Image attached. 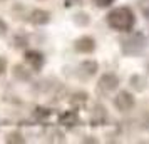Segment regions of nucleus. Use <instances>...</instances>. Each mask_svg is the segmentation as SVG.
<instances>
[{
	"label": "nucleus",
	"instance_id": "nucleus-1",
	"mask_svg": "<svg viewBox=\"0 0 149 144\" xmlns=\"http://www.w3.org/2000/svg\"><path fill=\"white\" fill-rule=\"evenodd\" d=\"M136 24V17L134 12L127 7H119L114 8L107 14V25L112 30H117V32H129L132 30Z\"/></svg>",
	"mask_w": 149,
	"mask_h": 144
},
{
	"label": "nucleus",
	"instance_id": "nucleus-2",
	"mask_svg": "<svg viewBox=\"0 0 149 144\" xmlns=\"http://www.w3.org/2000/svg\"><path fill=\"white\" fill-rule=\"evenodd\" d=\"M114 106L119 111L126 112V111L132 109V106H134V97L131 96L129 92H126V90H121V92L114 97Z\"/></svg>",
	"mask_w": 149,
	"mask_h": 144
},
{
	"label": "nucleus",
	"instance_id": "nucleus-3",
	"mask_svg": "<svg viewBox=\"0 0 149 144\" xmlns=\"http://www.w3.org/2000/svg\"><path fill=\"white\" fill-rule=\"evenodd\" d=\"M74 47L81 54H91V52H94V49H95V40L92 37H89V35H84V37H79L75 40Z\"/></svg>",
	"mask_w": 149,
	"mask_h": 144
},
{
	"label": "nucleus",
	"instance_id": "nucleus-4",
	"mask_svg": "<svg viewBox=\"0 0 149 144\" xmlns=\"http://www.w3.org/2000/svg\"><path fill=\"white\" fill-rule=\"evenodd\" d=\"M27 20L30 24H34V25H44V24H47L50 20V14L47 10H42V8H34V10L29 12Z\"/></svg>",
	"mask_w": 149,
	"mask_h": 144
},
{
	"label": "nucleus",
	"instance_id": "nucleus-5",
	"mask_svg": "<svg viewBox=\"0 0 149 144\" xmlns=\"http://www.w3.org/2000/svg\"><path fill=\"white\" fill-rule=\"evenodd\" d=\"M117 84H119V79L114 74H106L101 77V81L97 84V90L99 92H111L117 87Z\"/></svg>",
	"mask_w": 149,
	"mask_h": 144
},
{
	"label": "nucleus",
	"instance_id": "nucleus-6",
	"mask_svg": "<svg viewBox=\"0 0 149 144\" xmlns=\"http://www.w3.org/2000/svg\"><path fill=\"white\" fill-rule=\"evenodd\" d=\"M24 57H25V62L30 64V67L34 70H40L42 65H44V55L39 50H27Z\"/></svg>",
	"mask_w": 149,
	"mask_h": 144
},
{
	"label": "nucleus",
	"instance_id": "nucleus-7",
	"mask_svg": "<svg viewBox=\"0 0 149 144\" xmlns=\"http://www.w3.org/2000/svg\"><path fill=\"white\" fill-rule=\"evenodd\" d=\"M97 7H101V8H106L109 7V5H112L114 3V0H92Z\"/></svg>",
	"mask_w": 149,
	"mask_h": 144
},
{
	"label": "nucleus",
	"instance_id": "nucleus-8",
	"mask_svg": "<svg viewBox=\"0 0 149 144\" xmlns=\"http://www.w3.org/2000/svg\"><path fill=\"white\" fill-rule=\"evenodd\" d=\"M7 30H8V27H7V24L0 19V37H3V35H7Z\"/></svg>",
	"mask_w": 149,
	"mask_h": 144
},
{
	"label": "nucleus",
	"instance_id": "nucleus-9",
	"mask_svg": "<svg viewBox=\"0 0 149 144\" xmlns=\"http://www.w3.org/2000/svg\"><path fill=\"white\" fill-rule=\"evenodd\" d=\"M5 70H7V61L3 57H0V76H3Z\"/></svg>",
	"mask_w": 149,
	"mask_h": 144
}]
</instances>
